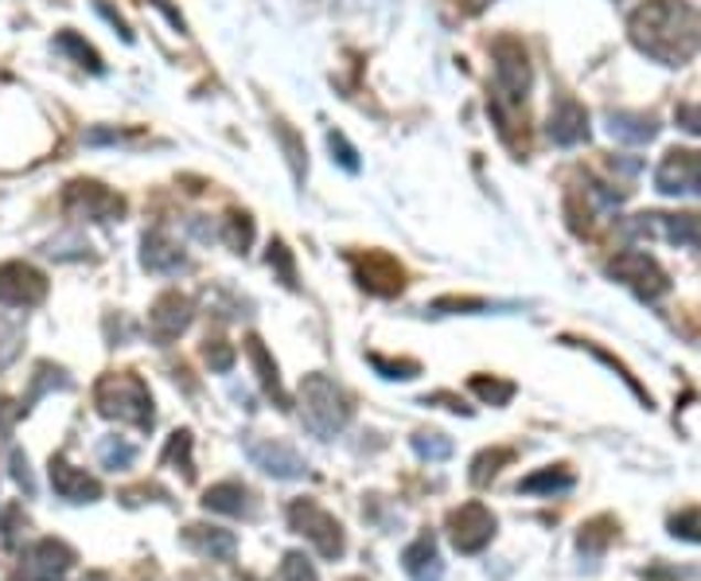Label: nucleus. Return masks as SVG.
<instances>
[{
  "label": "nucleus",
  "mask_w": 701,
  "mask_h": 581,
  "mask_svg": "<svg viewBox=\"0 0 701 581\" xmlns=\"http://www.w3.org/2000/svg\"><path fill=\"white\" fill-rule=\"evenodd\" d=\"M627 35L662 67H686L701 51V9L690 0H647L627 20Z\"/></svg>",
  "instance_id": "nucleus-1"
},
{
  "label": "nucleus",
  "mask_w": 701,
  "mask_h": 581,
  "mask_svg": "<svg viewBox=\"0 0 701 581\" xmlns=\"http://www.w3.org/2000/svg\"><path fill=\"white\" fill-rule=\"evenodd\" d=\"M94 406L109 422L132 425V430L149 433L157 425V410H152V394L145 387V379L132 371L102 374L98 387H94Z\"/></svg>",
  "instance_id": "nucleus-2"
},
{
  "label": "nucleus",
  "mask_w": 701,
  "mask_h": 581,
  "mask_svg": "<svg viewBox=\"0 0 701 581\" xmlns=\"http://www.w3.org/2000/svg\"><path fill=\"white\" fill-rule=\"evenodd\" d=\"M300 414H305V425L316 437H336V433L347 430L355 406H351V394L336 379L305 374V382H300Z\"/></svg>",
  "instance_id": "nucleus-3"
},
{
  "label": "nucleus",
  "mask_w": 701,
  "mask_h": 581,
  "mask_svg": "<svg viewBox=\"0 0 701 581\" xmlns=\"http://www.w3.org/2000/svg\"><path fill=\"white\" fill-rule=\"evenodd\" d=\"M289 527L297 535H305V539L320 550V558H328V562L343 558V550H347L343 527H339L336 515L323 511L316 499H293L289 504Z\"/></svg>",
  "instance_id": "nucleus-4"
},
{
  "label": "nucleus",
  "mask_w": 701,
  "mask_h": 581,
  "mask_svg": "<svg viewBox=\"0 0 701 581\" xmlns=\"http://www.w3.org/2000/svg\"><path fill=\"white\" fill-rule=\"evenodd\" d=\"M491 59H496V98H503L507 106H522L534 83V71H530V55L522 47V40L514 35H499L491 43Z\"/></svg>",
  "instance_id": "nucleus-5"
},
{
  "label": "nucleus",
  "mask_w": 701,
  "mask_h": 581,
  "mask_svg": "<svg viewBox=\"0 0 701 581\" xmlns=\"http://www.w3.org/2000/svg\"><path fill=\"white\" fill-rule=\"evenodd\" d=\"M63 215L83 223H114L125 215V200L98 180H71L63 188Z\"/></svg>",
  "instance_id": "nucleus-6"
},
{
  "label": "nucleus",
  "mask_w": 701,
  "mask_h": 581,
  "mask_svg": "<svg viewBox=\"0 0 701 581\" xmlns=\"http://www.w3.org/2000/svg\"><path fill=\"white\" fill-rule=\"evenodd\" d=\"M608 277H616L619 285H627L639 300H659L670 293L667 270H662L651 254H644V250H624V254L612 257Z\"/></svg>",
  "instance_id": "nucleus-7"
},
{
  "label": "nucleus",
  "mask_w": 701,
  "mask_h": 581,
  "mask_svg": "<svg viewBox=\"0 0 701 581\" xmlns=\"http://www.w3.org/2000/svg\"><path fill=\"white\" fill-rule=\"evenodd\" d=\"M347 262H351L355 282L374 297H397L405 289L402 262L394 254H386V250H355V254H347Z\"/></svg>",
  "instance_id": "nucleus-8"
},
{
  "label": "nucleus",
  "mask_w": 701,
  "mask_h": 581,
  "mask_svg": "<svg viewBox=\"0 0 701 581\" xmlns=\"http://www.w3.org/2000/svg\"><path fill=\"white\" fill-rule=\"evenodd\" d=\"M499 531V519L491 515V507L479 504V499H468L460 504L453 515H448V539L460 554H479L487 542L496 539Z\"/></svg>",
  "instance_id": "nucleus-9"
},
{
  "label": "nucleus",
  "mask_w": 701,
  "mask_h": 581,
  "mask_svg": "<svg viewBox=\"0 0 701 581\" xmlns=\"http://www.w3.org/2000/svg\"><path fill=\"white\" fill-rule=\"evenodd\" d=\"M191 320H195L191 297H183V293H176V289L160 293L149 308V340L157 344V348H168V344H176L183 332H188Z\"/></svg>",
  "instance_id": "nucleus-10"
},
{
  "label": "nucleus",
  "mask_w": 701,
  "mask_h": 581,
  "mask_svg": "<svg viewBox=\"0 0 701 581\" xmlns=\"http://www.w3.org/2000/svg\"><path fill=\"white\" fill-rule=\"evenodd\" d=\"M47 300V277L28 262H4L0 266V305L4 308H35Z\"/></svg>",
  "instance_id": "nucleus-11"
},
{
  "label": "nucleus",
  "mask_w": 701,
  "mask_h": 581,
  "mask_svg": "<svg viewBox=\"0 0 701 581\" xmlns=\"http://www.w3.org/2000/svg\"><path fill=\"white\" fill-rule=\"evenodd\" d=\"M655 188L662 196H701V152L670 149L655 168Z\"/></svg>",
  "instance_id": "nucleus-12"
},
{
  "label": "nucleus",
  "mask_w": 701,
  "mask_h": 581,
  "mask_svg": "<svg viewBox=\"0 0 701 581\" xmlns=\"http://www.w3.org/2000/svg\"><path fill=\"white\" fill-rule=\"evenodd\" d=\"M75 566V550L59 539H40L20 558V581H63Z\"/></svg>",
  "instance_id": "nucleus-13"
},
{
  "label": "nucleus",
  "mask_w": 701,
  "mask_h": 581,
  "mask_svg": "<svg viewBox=\"0 0 701 581\" xmlns=\"http://www.w3.org/2000/svg\"><path fill=\"white\" fill-rule=\"evenodd\" d=\"M246 457L254 461L262 473L277 476V480H297V476L308 473L305 457L277 437H246Z\"/></svg>",
  "instance_id": "nucleus-14"
},
{
  "label": "nucleus",
  "mask_w": 701,
  "mask_h": 581,
  "mask_svg": "<svg viewBox=\"0 0 701 581\" xmlns=\"http://www.w3.org/2000/svg\"><path fill=\"white\" fill-rule=\"evenodd\" d=\"M47 476H51L55 496L66 499V504H94V499H102L98 476H91L86 468H75L66 457H51Z\"/></svg>",
  "instance_id": "nucleus-15"
},
{
  "label": "nucleus",
  "mask_w": 701,
  "mask_h": 581,
  "mask_svg": "<svg viewBox=\"0 0 701 581\" xmlns=\"http://www.w3.org/2000/svg\"><path fill=\"white\" fill-rule=\"evenodd\" d=\"M550 141L561 149L588 141V114L577 98H557V106L550 109Z\"/></svg>",
  "instance_id": "nucleus-16"
},
{
  "label": "nucleus",
  "mask_w": 701,
  "mask_h": 581,
  "mask_svg": "<svg viewBox=\"0 0 701 581\" xmlns=\"http://www.w3.org/2000/svg\"><path fill=\"white\" fill-rule=\"evenodd\" d=\"M140 266L149 270V274H180L188 266V257L172 242V234L157 226V231H149L140 239Z\"/></svg>",
  "instance_id": "nucleus-17"
},
{
  "label": "nucleus",
  "mask_w": 701,
  "mask_h": 581,
  "mask_svg": "<svg viewBox=\"0 0 701 581\" xmlns=\"http://www.w3.org/2000/svg\"><path fill=\"white\" fill-rule=\"evenodd\" d=\"M402 570L410 573V581H445V562L433 535H417L410 547L402 550Z\"/></svg>",
  "instance_id": "nucleus-18"
},
{
  "label": "nucleus",
  "mask_w": 701,
  "mask_h": 581,
  "mask_svg": "<svg viewBox=\"0 0 701 581\" xmlns=\"http://www.w3.org/2000/svg\"><path fill=\"white\" fill-rule=\"evenodd\" d=\"M246 356H249V363H254V374H257V382H262V391L269 394V399L277 402L280 410H293L289 391H285V382H280L277 359L269 356V348H265L257 336H249V340H246Z\"/></svg>",
  "instance_id": "nucleus-19"
},
{
  "label": "nucleus",
  "mask_w": 701,
  "mask_h": 581,
  "mask_svg": "<svg viewBox=\"0 0 701 581\" xmlns=\"http://www.w3.org/2000/svg\"><path fill=\"white\" fill-rule=\"evenodd\" d=\"M183 542H188L195 554L211 558V562H231L234 550H238V539H234V531H223V527H206V524L183 527Z\"/></svg>",
  "instance_id": "nucleus-20"
},
{
  "label": "nucleus",
  "mask_w": 701,
  "mask_h": 581,
  "mask_svg": "<svg viewBox=\"0 0 701 581\" xmlns=\"http://www.w3.org/2000/svg\"><path fill=\"white\" fill-rule=\"evenodd\" d=\"M199 504L206 507V511H219V515H254V496H249V488L246 484H238V480H223V484H211V488L203 492V499Z\"/></svg>",
  "instance_id": "nucleus-21"
},
{
  "label": "nucleus",
  "mask_w": 701,
  "mask_h": 581,
  "mask_svg": "<svg viewBox=\"0 0 701 581\" xmlns=\"http://www.w3.org/2000/svg\"><path fill=\"white\" fill-rule=\"evenodd\" d=\"M608 134L627 145H647L659 137V122L651 114H631V109H612L608 114Z\"/></svg>",
  "instance_id": "nucleus-22"
},
{
  "label": "nucleus",
  "mask_w": 701,
  "mask_h": 581,
  "mask_svg": "<svg viewBox=\"0 0 701 581\" xmlns=\"http://www.w3.org/2000/svg\"><path fill=\"white\" fill-rule=\"evenodd\" d=\"M577 484V476L570 473L565 465H550V468H538L530 473L527 480L519 484L522 496H561V492H570Z\"/></svg>",
  "instance_id": "nucleus-23"
},
{
  "label": "nucleus",
  "mask_w": 701,
  "mask_h": 581,
  "mask_svg": "<svg viewBox=\"0 0 701 581\" xmlns=\"http://www.w3.org/2000/svg\"><path fill=\"white\" fill-rule=\"evenodd\" d=\"M651 219L662 226V234H667V242H675V246L693 250V254H701V215H693V211H686V215H651Z\"/></svg>",
  "instance_id": "nucleus-24"
},
{
  "label": "nucleus",
  "mask_w": 701,
  "mask_h": 581,
  "mask_svg": "<svg viewBox=\"0 0 701 581\" xmlns=\"http://www.w3.org/2000/svg\"><path fill=\"white\" fill-rule=\"evenodd\" d=\"M514 461V448H507V445H496V448H484L476 461H471V484L476 488H487V484L496 480L499 473H503L507 465Z\"/></svg>",
  "instance_id": "nucleus-25"
},
{
  "label": "nucleus",
  "mask_w": 701,
  "mask_h": 581,
  "mask_svg": "<svg viewBox=\"0 0 701 581\" xmlns=\"http://www.w3.org/2000/svg\"><path fill=\"white\" fill-rule=\"evenodd\" d=\"M160 465H168V468L176 465V473H183V480H195V461H191V433L188 430H176L172 437H168Z\"/></svg>",
  "instance_id": "nucleus-26"
},
{
  "label": "nucleus",
  "mask_w": 701,
  "mask_h": 581,
  "mask_svg": "<svg viewBox=\"0 0 701 581\" xmlns=\"http://www.w3.org/2000/svg\"><path fill=\"white\" fill-rule=\"evenodd\" d=\"M55 43H59V51H66V55L75 59L78 67L94 71V75H102V71H106V63H102L98 51H94L91 43H86L78 32H71V28H66V32H59V40H55Z\"/></svg>",
  "instance_id": "nucleus-27"
},
{
  "label": "nucleus",
  "mask_w": 701,
  "mask_h": 581,
  "mask_svg": "<svg viewBox=\"0 0 701 581\" xmlns=\"http://www.w3.org/2000/svg\"><path fill=\"white\" fill-rule=\"evenodd\" d=\"M468 387H471V394H476V399L487 402V406H507V402L514 399V391H519L514 382L496 379V374H491V379H487V374H471Z\"/></svg>",
  "instance_id": "nucleus-28"
},
{
  "label": "nucleus",
  "mask_w": 701,
  "mask_h": 581,
  "mask_svg": "<svg viewBox=\"0 0 701 581\" xmlns=\"http://www.w3.org/2000/svg\"><path fill=\"white\" fill-rule=\"evenodd\" d=\"M616 531H619V524H616V519H608V515H601V519H588V524L581 527V535H577V547L585 550V554H601V550L616 539Z\"/></svg>",
  "instance_id": "nucleus-29"
},
{
  "label": "nucleus",
  "mask_w": 701,
  "mask_h": 581,
  "mask_svg": "<svg viewBox=\"0 0 701 581\" xmlns=\"http://www.w3.org/2000/svg\"><path fill=\"white\" fill-rule=\"evenodd\" d=\"M413 453H417L421 461H448L453 457V437L440 430H417L413 433Z\"/></svg>",
  "instance_id": "nucleus-30"
},
{
  "label": "nucleus",
  "mask_w": 701,
  "mask_h": 581,
  "mask_svg": "<svg viewBox=\"0 0 701 581\" xmlns=\"http://www.w3.org/2000/svg\"><path fill=\"white\" fill-rule=\"evenodd\" d=\"M223 242L234 254H246V250L254 246V219H249L246 211H231V215L223 219Z\"/></svg>",
  "instance_id": "nucleus-31"
},
{
  "label": "nucleus",
  "mask_w": 701,
  "mask_h": 581,
  "mask_svg": "<svg viewBox=\"0 0 701 581\" xmlns=\"http://www.w3.org/2000/svg\"><path fill=\"white\" fill-rule=\"evenodd\" d=\"M367 363H371L374 371H379L382 379H390V382H405V379H417V374H421L417 359H386V356H379V351H371V356H367Z\"/></svg>",
  "instance_id": "nucleus-32"
},
{
  "label": "nucleus",
  "mask_w": 701,
  "mask_h": 581,
  "mask_svg": "<svg viewBox=\"0 0 701 581\" xmlns=\"http://www.w3.org/2000/svg\"><path fill=\"white\" fill-rule=\"evenodd\" d=\"M20 348H24V328L17 320H9V316H0V371L17 363Z\"/></svg>",
  "instance_id": "nucleus-33"
},
{
  "label": "nucleus",
  "mask_w": 701,
  "mask_h": 581,
  "mask_svg": "<svg viewBox=\"0 0 701 581\" xmlns=\"http://www.w3.org/2000/svg\"><path fill=\"white\" fill-rule=\"evenodd\" d=\"M98 457H102V465H106V468L121 473V468H129L132 461H137V448H132L125 437H106V441H102V448H98Z\"/></svg>",
  "instance_id": "nucleus-34"
},
{
  "label": "nucleus",
  "mask_w": 701,
  "mask_h": 581,
  "mask_svg": "<svg viewBox=\"0 0 701 581\" xmlns=\"http://www.w3.org/2000/svg\"><path fill=\"white\" fill-rule=\"evenodd\" d=\"M203 359H206V367H211V371L226 374V371H234V359H238V351H234V344H226L223 336H215V340L203 344Z\"/></svg>",
  "instance_id": "nucleus-35"
},
{
  "label": "nucleus",
  "mask_w": 701,
  "mask_h": 581,
  "mask_svg": "<svg viewBox=\"0 0 701 581\" xmlns=\"http://www.w3.org/2000/svg\"><path fill=\"white\" fill-rule=\"evenodd\" d=\"M280 581H320V573H316L312 558H305L300 550H289L280 558Z\"/></svg>",
  "instance_id": "nucleus-36"
},
{
  "label": "nucleus",
  "mask_w": 701,
  "mask_h": 581,
  "mask_svg": "<svg viewBox=\"0 0 701 581\" xmlns=\"http://www.w3.org/2000/svg\"><path fill=\"white\" fill-rule=\"evenodd\" d=\"M670 535L686 542H701V507H686V511L670 515Z\"/></svg>",
  "instance_id": "nucleus-37"
},
{
  "label": "nucleus",
  "mask_w": 701,
  "mask_h": 581,
  "mask_svg": "<svg viewBox=\"0 0 701 581\" xmlns=\"http://www.w3.org/2000/svg\"><path fill=\"white\" fill-rule=\"evenodd\" d=\"M487 308H496V305L484 300V297H440V300H433L425 313L445 316V313H487Z\"/></svg>",
  "instance_id": "nucleus-38"
},
{
  "label": "nucleus",
  "mask_w": 701,
  "mask_h": 581,
  "mask_svg": "<svg viewBox=\"0 0 701 581\" xmlns=\"http://www.w3.org/2000/svg\"><path fill=\"white\" fill-rule=\"evenodd\" d=\"M273 129H277L280 145H285V157H289V165H293V172H297V180H305L308 160H305V145H300V137L293 134V129H289V125H285V122H277V125H273Z\"/></svg>",
  "instance_id": "nucleus-39"
},
{
  "label": "nucleus",
  "mask_w": 701,
  "mask_h": 581,
  "mask_svg": "<svg viewBox=\"0 0 701 581\" xmlns=\"http://www.w3.org/2000/svg\"><path fill=\"white\" fill-rule=\"evenodd\" d=\"M581 348H588V351H593V356H596V359H601V363H608V367H612V371H616V374H619V379H624V382H627V387H631V394H636V399H639V402H644V406H651V394H647V391H644V387H639V379H636V374H631V371H627V367H624V363H619V359H616V356H608V351L593 348V344H581Z\"/></svg>",
  "instance_id": "nucleus-40"
},
{
  "label": "nucleus",
  "mask_w": 701,
  "mask_h": 581,
  "mask_svg": "<svg viewBox=\"0 0 701 581\" xmlns=\"http://www.w3.org/2000/svg\"><path fill=\"white\" fill-rule=\"evenodd\" d=\"M269 266L280 274V282L289 285V289H297V266H293V254H289V246L285 242H269Z\"/></svg>",
  "instance_id": "nucleus-41"
},
{
  "label": "nucleus",
  "mask_w": 701,
  "mask_h": 581,
  "mask_svg": "<svg viewBox=\"0 0 701 581\" xmlns=\"http://www.w3.org/2000/svg\"><path fill=\"white\" fill-rule=\"evenodd\" d=\"M328 149L336 152V160L347 168V172H359V152L351 149V141H347L339 129H331V134H328Z\"/></svg>",
  "instance_id": "nucleus-42"
},
{
  "label": "nucleus",
  "mask_w": 701,
  "mask_h": 581,
  "mask_svg": "<svg viewBox=\"0 0 701 581\" xmlns=\"http://www.w3.org/2000/svg\"><path fill=\"white\" fill-rule=\"evenodd\" d=\"M675 122L682 125L686 134L701 137V106H693V102H682V106L675 109Z\"/></svg>",
  "instance_id": "nucleus-43"
},
{
  "label": "nucleus",
  "mask_w": 701,
  "mask_h": 581,
  "mask_svg": "<svg viewBox=\"0 0 701 581\" xmlns=\"http://www.w3.org/2000/svg\"><path fill=\"white\" fill-rule=\"evenodd\" d=\"M12 476H17V484L24 492L35 488V484H32V468H28V457L20 453V448H12Z\"/></svg>",
  "instance_id": "nucleus-44"
},
{
  "label": "nucleus",
  "mask_w": 701,
  "mask_h": 581,
  "mask_svg": "<svg viewBox=\"0 0 701 581\" xmlns=\"http://www.w3.org/2000/svg\"><path fill=\"white\" fill-rule=\"evenodd\" d=\"M94 9H98L102 17H106L109 24H114L117 32H121V40H125V43H132V32H129V24H125V20H121V12H114V9H109L106 0H94Z\"/></svg>",
  "instance_id": "nucleus-45"
},
{
  "label": "nucleus",
  "mask_w": 701,
  "mask_h": 581,
  "mask_svg": "<svg viewBox=\"0 0 701 581\" xmlns=\"http://www.w3.org/2000/svg\"><path fill=\"white\" fill-rule=\"evenodd\" d=\"M24 414V410L17 406V402H9V399H0V437H9V430L17 425V418Z\"/></svg>",
  "instance_id": "nucleus-46"
},
{
  "label": "nucleus",
  "mask_w": 701,
  "mask_h": 581,
  "mask_svg": "<svg viewBox=\"0 0 701 581\" xmlns=\"http://www.w3.org/2000/svg\"><path fill=\"white\" fill-rule=\"evenodd\" d=\"M0 527H4V542H17V535H20V507L12 504L9 511H4V519H0Z\"/></svg>",
  "instance_id": "nucleus-47"
},
{
  "label": "nucleus",
  "mask_w": 701,
  "mask_h": 581,
  "mask_svg": "<svg viewBox=\"0 0 701 581\" xmlns=\"http://www.w3.org/2000/svg\"><path fill=\"white\" fill-rule=\"evenodd\" d=\"M421 402H445V410H456V414H471V406H464L456 394H448V391H440V394H425Z\"/></svg>",
  "instance_id": "nucleus-48"
},
{
  "label": "nucleus",
  "mask_w": 701,
  "mask_h": 581,
  "mask_svg": "<svg viewBox=\"0 0 701 581\" xmlns=\"http://www.w3.org/2000/svg\"><path fill=\"white\" fill-rule=\"evenodd\" d=\"M160 12H164L168 20H172V28H180V32H188V24H183V17H180V9H172V0H152Z\"/></svg>",
  "instance_id": "nucleus-49"
},
{
  "label": "nucleus",
  "mask_w": 701,
  "mask_h": 581,
  "mask_svg": "<svg viewBox=\"0 0 701 581\" xmlns=\"http://www.w3.org/2000/svg\"><path fill=\"white\" fill-rule=\"evenodd\" d=\"M487 4H491V0H464V9H468V12H484Z\"/></svg>",
  "instance_id": "nucleus-50"
},
{
  "label": "nucleus",
  "mask_w": 701,
  "mask_h": 581,
  "mask_svg": "<svg viewBox=\"0 0 701 581\" xmlns=\"http://www.w3.org/2000/svg\"><path fill=\"white\" fill-rule=\"evenodd\" d=\"M86 581H109V578H106V573H91Z\"/></svg>",
  "instance_id": "nucleus-51"
}]
</instances>
